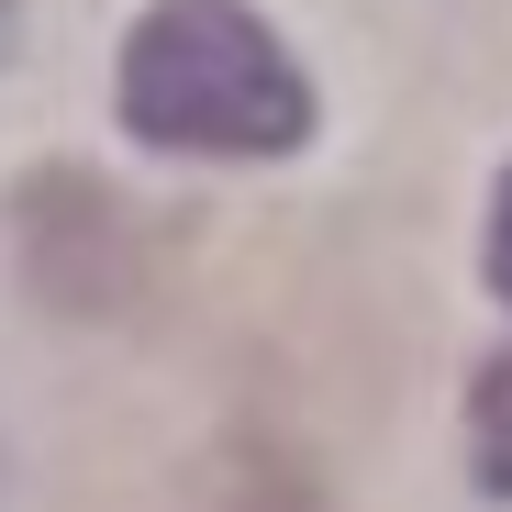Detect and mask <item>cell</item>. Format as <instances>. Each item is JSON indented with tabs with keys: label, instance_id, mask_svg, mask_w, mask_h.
I'll list each match as a JSON object with an SVG mask.
<instances>
[{
	"label": "cell",
	"instance_id": "obj_1",
	"mask_svg": "<svg viewBox=\"0 0 512 512\" xmlns=\"http://www.w3.org/2000/svg\"><path fill=\"white\" fill-rule=\"evenodd\" d=\"M123 123L167 156H290L312 134V90L290 45L245 0H156L123 34Z\"/></svg>",
	"mask_w": 512,
	"mask_h": 512
},
{
	"label": "cell",
	"instance_id": "obj_2",
	"mask_svg": "<svg viewBox=\"0 0 512 512\" xmlns=\"http://www.w3.org/2000/svg\"><path fill=\"white\" fill-rule=\"evenodd\" d=\"M468 457H479V479L512 501V357H490V368L468 379Z\"/></svg>",
	"mask_w": 512,
	"mask_h": 512
},
{
	"label": "cell",
	"instance_id": "obj_3",
	"mask_svg": "<svg viewBox=\"0 0 512 512\" xmlns=\"http://www.w3.org/2000/svg\"><path fill=\"white\" fill-rule=\"evenodd\" d=\"M490 290L512 301V167H501V201H490Z\"/></svg>",
	"mask_w": 512,
	"mask_h": 512
}]
</instances>
